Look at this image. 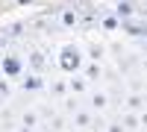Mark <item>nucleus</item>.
I'll list each match as a JSON object with an SVG mask.
<instances>
[{
    "instance_id": "nucleus-1",
    "label": "nucleus",
    "mask_w": 147,
    "mask_h": 132,
    "mask_svg": "<svg viewBox=\"0 0 147 132\" xmlns=\"http://www.w3.org/2000/svg\"><path fill=\"white\" fill-rule=\"evenodd\" d=\"M59 68L65 70V74H77L82 68V53L77 44H65L62 50H59Z\"/></svg>"
},
{
    "instance_id": "nucleus-4",
    "label": "nucleus",
    "mask_w": 147,
    "mask_h": 132,
    "mask_svg": "<svg viewBox=\"0 0 147 132\" xmlns=\"http://www.w3.org/2000/svg\"><path fill=\"white\" fill-rule=\"evenodd\" d=\"M21 88H24V91H38V88H44V79H41L38 74H30L27 79L21 82Z\"/></svg>"
},
{
    "instance_id": "nucleus-6",
    "label": "nucleus",
    "mask_w": 147,
    "mask_h": 132,
    "mask_svg": "<svg viewBox=\"0 0 147 132\" xmlns=\"http://www.w3.org/2000/svg\"><path fill=\"white\" fill-rule=\"evenodd\" d=\"M85 88H88V79H85V76H74L71 79V91L74 94H82Z\"/></svg>"
},
{
    "instance_id": "nucleus-17",
    "label": "nucleus",
    "mask_w": 147,
    "mask_h": 132,
    "mask_svg": "<svg viewBox=\"0 0 147 132\" xmlns=\"http://www.w3.org/2000/svg\"><path fill=\"white\" fill-rule=\"evenodd\" d=\"M82 3H94V0H82Z\"/></svg>"
},
{
    "instance_id": "nucleus-12",
    "label": "nucleus",
    "mask_w": 147,
    "mask_h": 132,
    "mask_svg": "<svg viewBox=\"0 0 147 132\" xmlns=\"http://www.w3.org/2000/svg\"><path fill=\"white\" fill-rule=\"evenodd\" d=\"M88 56L94 59V62H100V56H103V47H91V50H88Z\"/></svg>"
},
{
    "instance_id": "nucleus-11",
    "label": "nucleus",
    "mask_w": 147,
    "mask_h": 132,
    "mask_svg": "<svg viewBox=\"0 0 147 132\" xmlns=\"http://www.w3.org/2000/svg\"><path fill=\"white\" fill-rule=\"evenodd\" d=\"M74 121H77L80 126H88V123H91V117H88V115H85V112H80L77 117H74Z\"/></svg>"
},
{
    "instance_id": "nucleus-18",
    "label": "nucleus",
    "mask_w": 147,
    "mask_h": 132,
    "mask_svg": "<svg viewBox=\"0 0 147 132\" xmlns=\"http://www.w3.org/2000/svg\"><path fill=\"white\" fill-rule=\"evenodd\" d=\"M144 70H147V59H144Z\"/></svg>"
},
{
    "instance_id": "nucleus-3",
    "label": "nucleus",
    "mask_w": 147,
    "mask_h": 132,
    "mask_svg": "<svg viewBox=\"0 0 147 132\" xmlns=\"http://www.w3.org/2000/svg\"><path fill=\"white\" fill-rule=\"evenodd\" d=\"M115 15H118L121 21H127V18L136 15V6H132L129 0H118V3H115Z\"/></svg>"
},
{
    "instance_id": "nucleus-16",
    "label": "nucleus",
    "mask_w": 147,
    "mask_h": 132,
    "mask_svg": "<svg viewBox=\"0 0 147 132\" xmlns=\"http://www.w3.org/2000/svg\"><path fill=\"white\" fill-rule=\"evenodd\" d=\"M141 126H147V112H144V115H141Z\"/></svg>"
},
{
    "instance_id": "nucleus-2",
    "label": "nucleus",
    "mask_w": 147,
    "mask_h": 132,
    "mask_svg": "<svg viewBox=\"0 0 147 132\" xmlns=\"http://www.w3.org/2000/svg\"><path fill=\"white\" fill-rule=\"evenodd\" d=\"M21 70H24V65H21L18 56H3V62H0V74H3L6 79H18Z\"/></svg>"
},
{
    "instance_id": "nucleus-9",
    "label": "nucleus",
    "mask_w": 147,
    "mask_h": 132,
    "mask_svg": "<svg viewBox=\"0 0 147 132\" xmlns=\"http://www.w3.org/2000/svg\"><path fill=\"white\" fill-rule=\"evenodd\" d=\"M91 109H97V112L106 109V94H94L91 97Z\"/></svg>"
},
{
    "instance_id": "nucleus-8",
    "label": "nucleus",
    "mask_w": 147,
    "mask_h": 132,
    "mask_svg": "<svg viewBox=\"0 0 147 132\" xmlns=\"http://www.w3.org/2000/svg\"><path fill=\"white\" fill-rule=\"evenodd\" d=\"M85 79H88V82H94V79H100V65H88V68H85Z\"/></svg>"
},
{
    "instance_id": "nucleus-10",
    "label": "nucleus",
    "mask_w": 147,
    "mask_h": 132,
    "mask_svg": "<svg viewBox=\"0 0 147 132\" xmlns=\"http://www.w3.org/2000/svg\"><path fill=\"white\" fill-rule=\"evenodd\" d=\"M127 103H129V109H141V106H144V100L138 97V94H132V97H129Z\"/></svg>"
},
{
    "instance_id": "nucleus-5",
    "label": "nucleus",
    "mask_w": 147,
    "mask_h": 132,
    "mask_svg": "<svg viewBox=\"0 0 147 132\" xmlns=\"http://www.w3.org/2000/svg\"><path fill=\"white\" fill-rule=\"evenodd\" d=\"M59 21H62V27H77V12L74 9H62V15H59Z\"/></svg>"
},
{
    "instance_id": "nucleus-14",
    "label": "nucleus",
    "mask_w": 147,
    "mask_h": 132,
    "mask_svg": "<svg viewBox=\"0 0 147 132\" xmlns=\"http://www.w3.org/2000/svg\"><path fill=\"white\" fill-rule=\"evenodd\" d=\"M6 94H9V82H6V76H3V79H0V100H3Z\"/></svg>"
},
{
    "instance_id": "nucleus-15",
    "label": "nucleus",
    "mask_w": 147,
    "mask_h": 132,
    "mask_svg": "<svg viewBox=\"0 0 147 132\" xmlns=\"http://www.w3.org/2000/svg\"><path fill=\"white\" fill-rule=\"evenodd\" d=\"M41 65H44V59H41V56H38V53H32V68H35V70H38V68H41Z\"/></svg>"
},
{
    "instance_id": "nucleus-7",
    "label": "nucleus",
    "mask_w": 147,
    "mask_h": 132,
    "mask_svg": "<svg viewBox=\"0 0 147 132\" xmlns=\"http://www.w3.org/2000/svg\"><path fill=\"white\" fill-rule=\"evenodd\" d=\"M118 27H121V18H118V15L103 18V29H106V32H112V29H118Z\"/></svg>"
},
{
    "instance_id": "nucleus-13",
    "label": "nucleus",
    "mask_w": 147,
    "mask_h": 132,
    "mask_svg": "<svg viewBox=\"0 0 147 132\" xmlns=\"http://www.w3.org/2000/svg\"><path fill=\"white\" fill-rule=\"evenodd\" d=\"M35 123H38V121H35V115H24V126H27V129H32Z\"/></svg>"
}]
</instances>
